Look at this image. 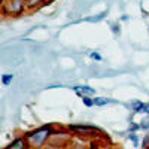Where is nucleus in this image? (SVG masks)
Masks as SVG:
<instances>
[{"label": "nucleus", "mask_w": 149, "mask_h": 149, "mask_svg": "<svg viewBox=\"0 0 149 149\" xmlns=\"http://www.w3.org/2000/svg\"><path fill=\"white\" fill-rule=\"evenodd\" d=\"M51 134H52L51 125H45V127L36 128V130L27 133L24 137L27 140L29 149H43L45 145L48 143L49 137H51Z\"/></svg>", "instance_id": "f257e3e1"}, {"label": "nucleus", "mask_w": 149, "mask_h": 149, "mask_svg": "<svg viewBox=\"0 0 149 149\" xmlns=\"http://www.w3.org/2000/svg\"><path fill=\"white\" fill-rule=\"evenodd\" d=\"M2 8H3L5 15L17 17L22 14L24 8H27V6H26V0H6V2L2 3Z\"/></svg>", "instance_id": "f03ea898"}, {"label": "nucleus", "mask_w": 149, "mask_h": 149, "mask_svg": "<svg viewBox=\"0 0 149 149\" xmlns=\"http://www.w3.org/2000/svg\"><path fill=\"white\" fill-rule=\"evenodd\" d=\"M70 131H74L76 134H82V136H93L94 133L100 131L97 127L90 125V124H81V125H69Z\"/></svg>", "instance_id": "7ed1b4c3"}, {"label": "nucleus", "mask_w": 149, "mask_h": 149, "mask_svg": "<svg viewBox=\"0 0 149 149\" xmlns=\"http://www.w3.org/2000/svg\"><path fill=\"white\" fill-rule=\"evenodd\" d=\"M73 90L76 91L78 95L81 97H93L95 94V90L93 88V86H88V85H78V86H73Z\"/></svg>", "instance_id": "20e7f679"}, {"label": "nucleus", "mask_w": 149, "mask_h": 149, "mask_svg": "<svg viewBox=\"0 0 149 149\" xmlns=\"http://www.w3.org/2000/svg\"><path fill=\"white\" fill-rule=\"evenodd\" d=\"M5 149H29V145H27L26 137H18L14 142H10L9 146L5 148Z\"/></svg>", "instance_id": "39448f33"}, {"label": "nucleus", "mask_w": 149, "mask_h": 149, "mask_svg": "<svg viewBox=\"0 0 149 149\" xmlns=\"http://www.w3.org/2000/svg\"><path fill=\"white\" fill-rule=\"evenodd\" d=\"M109 103H115V100L107 98V97H95L94 98V106H104V104H109Z\"/></svg>", "instance_id": "423d86ee"}, {"label": "nucleus", "mask_w": 149, "mask_h": 149, "mask_svg": "<svg viewBox=\"0 0 149 149\" xmlns=\"http://www.w3.org/2000/svg\"><path fill=\"white\" fill-rule=\"evenodd\" d=\"M131 107L134 110V113H142V112H145V109H146V104L142 103V102H133Z\"/></svg>", "instance_id": "0eeeda50"}, {"label": "nucleus", "mask_w": 149, "mask_h": 149, "mask_svg": "<svg viewBox=\"0 0 149 149\" xmlns=\"http://www.w3.org/2000/svg\"><path fill=\"white\" fill-rule=\"evenodd\" d=\"M106 15H107V10H104V12H100V14H98L97 17H90V18H86L85 21H88V22H97V21L103 19Z\"/></svg>", "instance_id": "6e6552de"}, {"label": "nucleus", "mask_w": 149, "mask_h": 149, "mask_svg": "<svg viewBox=\"0 0 149 149\" xmlns=\"http://www.w3.org/2000/svg\"><path fill=\"white\" fill-rule=\"evenodd\" d=\"M43 2H45V0H26V6H27V9H31V8L39 6Z\"/></svg>", "instance_id": "1a4fd4ad"}, {"label": "nucleus", "mask_w": 149, "mask_h": 149, "mask_svg": "<svg viewBox=\"0 0 149 149\" xmlns=\"http://www.w3.org/2000/svg\"><path fill=\"white\" fill-rule=\"evenodd\" d=\"M12 79H14V74H10V73L2 74V84H3L5 86H9V84L12 82Z\"/></svg>", "instance_id": "9d476101"}, {"label": "nucleus", "mask_w": 149, "mask_h": 149, "mask_svg": "<svg viewBox=\"0 0 149 149\" xmlns=\"http://www.w3.org/2000/svg\"><path fill=\"white\" fill-rule=\"evenodd\" d=\"M82 103L86 106V107H93L94 106V98H91V97H82Z\"/></svg>", "instance_id": "9b49d317"}, {"label": "nucleus", "mask_w": 149, "mask_h": 149, "mask_svg": "<svg viewBox=\"0 0 149 149\" xmlns=\"http://www.w3.org/2000/svg\"><path fill=\"white\" fill-rule=\"evenodd\" d=\"M128 139L134 143V146H139V137H137V134H134V133H130L128 134Z\"/></svg>", "instance_id": "f8f14e48"}, {"label": "nucleus", "mask_w": 149, "mask_h": 149, "mask_svg": "<svg viewBox=\"0 0 149 149\" xmlns=\"http://www.w3.org/2000/svg\"><path fill=\"white\" fill-rule=\"evenodd\" d=\"M112 31H113L115 34H119L121 33V29H119V24H112Z\"/></svg>", "instance_id": "ddd939ff"}, {"label": "nucleus", "mask_w": 149, "mask_h": 149, "mask_svg": "<svg viewBox=\"0 0 149 149\" xmlns=\"http://www.w3.org/2000/svg\"><path fill=\"white\" fill-rule=\"evenodd\" d=\"M90 57H91L93 60H97V61H100V60H102V55L98 54V52H94V51L90 54Z\"/></svg>", "instance_id": "4468645a"}, {"label": "nucleus", "mask_w": 149, "mask_h": 149, "mask_svg": "<svg viewBox=\"0 0 149 149\" xmlns=\"http://www.w3.org/2000/svg\"><path fill=\"white\" fill-rule=\"evenodd\" d=\"M148 146H149V136H146V137L143 139V142H142V148L143 149H146Z\"/></svg>", "instance_id": "2eb2a0df"}, {"label": "nucleus", "mask_w": 149, "mask_h": 149, "mask_svg": "<svg viewBox=\"0 0 149 149\" xmlns=\"http://www.w3.org/2000/svg\"><path fill=\"white\" fill-rule=\"evenodd\" d=\"M139 128H140V124H133V125L130 127V130H128V131H130V133H133V131L139 130Z\"/></svg>", "instance_id": "dca6fc26"}, {"label": "nucleus", "mask_w": 149, "mask_h": 149, "mask_svg": "<svg viewBox=\"0 0 149 149\" xmlns=\"http://www.w3.org/2000/svg\"><path fill=\"white\" fill-rule=\"evenodd\" d=\"M145 113L149 115V104H146V109H145Z\"/></svg>", "instance_id": "f3484780"}, {"label": "nucleus", "mask_w": 149, "mask_h": 149, "mask_svg": "<svg viewBox=\"0 0 149 149\" xmlns=\"http://www.w3.org/2000/svg\"><path fill=\"white\" fill-rule=\"evenodd\" d=\"M90 149H98V148H97V145H93V143H91V146H90Z\"/></svg>", "instance_id": "a211bd4d"}, {"label": "nucleus", "mask_w": 149, "mask_h": 149, "mask_svg": "<svg viewBox=\"0 0 149 149\" xmlns=\"http://www.w3.org/2000/svg\"><path fill=\"white\" fill-rule=\"evenodd\" d=\"M3 2H6V0H2V3H3Z\"/></svg>", "instance_id": "6ab92c4d"}, {"label": "nucleus", "mask_w": 149, "mask_h": 149, "mask_svg": "<svg viewBox=\"0 0 149 149\" xmlns=\"http://www.w3.org/2000/svg\"><path fill=\"white\" fill-rule=\"evenodd\" d=\"M146 149H149V146H148V148H146Z\"/></svg>", "instance_id": "aec40b11"}]
</instances>
